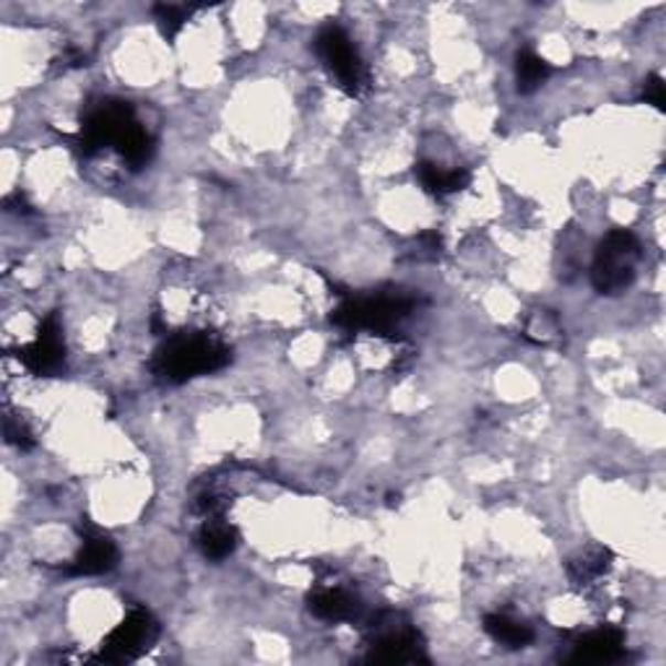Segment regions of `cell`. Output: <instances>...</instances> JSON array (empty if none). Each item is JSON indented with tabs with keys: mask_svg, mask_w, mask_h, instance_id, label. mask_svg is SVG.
I'll list each match as a JSON object with an SVG mask.
<instances>
[{
	"mask_svg": "<svg viewBox=\"0 0 666 666\" xmlns=\"http://www.w3.org/2000/svg\"><path fill=\"white\" fill-rule=\"evenodd\" d=\"M612 562H614V555L610 549L591 547L586 549L583 555H578L568 562V576L576 586H589L593 581H599V578L612 568Z\"/></svg>",
	"mask_w": 666,
	"mask_h": 666,
	"instance_id": "cell-14",
	"label": "cell"
},
{
	"mask_svg": "<svg viewBox=\"0 0 666 666\" xmlns=\"http://www.w3.org/2000/svg\"><path fill=\"white\" fill-rule=\"evenodd\" d=\"M82 537L84 547L76 555L74 565L68 568V573L74 576H103L107 570H112L118 565V547L110 537H105L99 528H94L89 520L84 518L82 524Z\"/></svg>",
	"mask_w": 666,
	"mask_h": 666,
	"instance_id": "cell-9",
	"label": "cell"
},
{
	"mask_svg": "<svg viewBox=\"0 0 666 666\" xmlns=\"http://www.w3.org/2000/svg\"><path fill=\"white\" fill-rule=\"evenodd\" d=\"M315 53L323 61L325 71L336 78L339 89H344L350 97H362L370 89V71L342 26H323L315 37Z\"/></svg>",
	"mask_w": 666,
	"mask_h": 666,
	"instance_id": "cell-5",
	"label": "cell"
},
{
	"mask_svg": "<svg viewBox=\"0 0 666 666\" xmlns=\"http://www.w3.org/2000/svg\"><path fill=\"white\" fill-rule=\"evenodd\" d=\"M17 357L24 362L26 370L34 375H55L65 362V342H63V329L57 315H50L42 321L37 339L32 344L21 346Z\"/></svg>",
	"mask_w": 666,
	"mask_h": 666,
	"instance_id": "cell-8",
	"label": "cell"
},
{
	"mask_svg": "<svg viewBox=\"0 0 666 666\" xmlns=\"http://www.w3.org/2000/svg\"><path fill=\"white\" fill-rule=\"evenodd\" d=\"M229 357V346L212 336V333L183 331L159 346L154 373L166 383H185L198 378V375L222 370Z\"/></svg>",
	"mask_w": 666,
	"mask_h": 666,
	"instance_id": "cell-2",
	"label": "cell"
},
{
	"mask_svg": "<svg viewBox=\"0 0 666 666\" xmlns=\"http://www.w3.org/2000/svg\"><path fill=\"white\" fill-rule=\"evenodd\" d=\"M415 172H417L419 185H422L425 191L432 195L459 193L469 185V180H472V175H469L466 170H443V166H438L432 162H419L415 166Z\"/></svg>",
	"mask_w": 666,
	"mask_h": 666,
	"instance_id": "cell-13",
	"label": "cell"
},
{
	"mask_svg": "<svg viewBox=\"0 0 666 666\" xmlns=\"http://www.w3.org/2000/svg\"><path fill=\"white\" fill-rule=\"evenodd\" d=\"M484 633L508 648H524L534 641V630L524 625V622L511 620L508 614H487L484 617Z\"/></svg>",
	"mask_w": 666,
	"mask_h": 666,
	"instance_id": "cell-15",
	"label": "cell"
},
{
	"mask_svg": "<svg viewBox=\"0 0 666 666\" xmlns=\"http://www.w3.org/2000/svg\"><path fill=\"white\" fill-rule=\"evenodd\" d=\"M643 103L656 107L658 112L666 110V89H664V78L654 74L643 82Z\"/></svg>",
	"mask_w": 666,
	"mask_h": 666,
	"instance_id": "cell-18",
	"label": "cell"
},
{
	"mask_svg": "<svg viewBox=\"0 0 666 666\" xmlns=\"http://www.w3.org/2000/svg\"><path fill=\"white\" fill-rule=\"evenodd\" d=\"M373 641L367 662L375 664H427L430 658L425 654V638L419 630L409 625H394L378 617L370 625Z\"/></svg>",
	"mask_w": 666,
	"mask_h": 666,
	"instance_id": "cell-7",
	"label": "cell"
},
{
	"mask_svg": "<svg viewBox=\"0 0 666 666\" xmlns=\"http://www.w3.org/2000/svg\"><path fill=\"white\" fill-rule=\"evenodd\" d=\"M195 545H198V549L208 560H224V557L235 552L237 531L235 526L224 524L219 516H208L206 524L201 526L198 537H195Z\"/></svg>",
	"mask_w": 666,
	"mask_h": 666,
	"instance_id": "cell-12",
	"label": "cell"
},
{
	"mask_svg": "<svg viewBox=\"0 0 666 666\" xmlns=\"http://www.w3.org/2000/svg\"><path fill=\"white\" fill-rule=\"evenodd\" d=\"M308 606L318 620L325 622L357 620L362 612L359 599H354L352 593L344 589H318L315 593H310Z\"/></svg>",
	"mask_w": 666,
	"mask_h": 666,
	"instance_id": "cell-11",
	"label": "cell"
},
{
	"mask_svg": "<svg viewBox=\"0 0 666 666\" xmlns=\"http://www.w3.org/2000/svg\"><path fill=\"white\" fill-rule=\"evenodd\" d=\"M159 635L157 620L147 610H133L110 635L103 641L99 648V662L107 664H128L147 654L154 646Z\"/></svg>",
	"mask_w": 666,
	"mask_h": 666,
	"instance_id": "cell-6",
	"label": "cell"
},
{
	"mask_svg": "<svg viewBox=\"0 0 666 666\" xmlns=\"http://www.w3.org/2000/svg\"><path fill=\"white\" fill-rule=\"evenodd\" d=\"M76 143L86 157L97 154L105 147H115L133 170L147 164L154 154V139L136 120L133 107L120 99H105L94 107L86 115Z\"/></svg>",
	"mask_w": 666,
	"mask_h": 666,
	"instance_id": "cell-1",
	"label": "cell"
},
{
	"mask_svg": "<svg viewBox=\"0 0 666 666\" xmlns=\"http://www.w3.org/2000/svg\"><path fill=\"white\" fill-rule=\"evenodd\" d=\"M549 74H552L549 63L537 53H531V50H520L516 55V82L520 94L537 92Z\"/></svg>",
	"mask_w": 666,
	"mask_h": 666,
	"instance_id": "cell-16",
	"label": "cell"
},
{
	"mask_svg": "<svg viewBox=\"0 0 666 666\" xmlns=\"http://www.w3.org/2000/svg\"><path fill=\"white\" fill-rule=\"evenodd\" d=\"M415 308V300L404 294H378V297H346L331 313V323L346 333L373 331L386 336L404 321Z\"/></svg>",
	"mask_w": 666,
	"mask_h": 666,
	"instance_id": "cell-4",
	"label": "cell"
},
{
	"mask_svg": "<svg viewBox=\"0 0 666 666\" xmlns=\"http://www.w3.org/2000/svg\"><path fill=\"white\" fill-rule=\"evenodd\" d=\"M625 656V633L617 627H602L597 633L583 635L576 643L573 662H586V664H612L620 662Z\"/></svg>",
	"mask_w": 666,
	"mask_h": 666,
	"instance_id": "cell-10",
	"label": "cell"
},
{
	"mask_svg": "<svg viewBox=\"0 0 666 666\" xmlns=\"http://www.w3.org/2000/svg\"><path fill=\"white\" fill-rule=\"evenodd\" d=\"M198 9V6H178V3H159L154 6V19L159 29L166 40H175L180 29L185 26V21L191 19V13Z\"/></svg>",
	"mask_w": 666,
	"mask_h": 666,
	"instance_id": "cell-17",
	"label": "cell"
},
{
	"mask_svg": "<svg viewBox=\"0 0 666 666\" xmlns=\"http://www.w3.org/2000/svg\"><path fill=\"white\" fill-rule=\"evenodd\" d=\"M641 260V243L633 232L612 229L597 245L591 266V284L599 294L614 297L635 281Z\"/></svg>",
	"mask_w": 666,
	"mask_h": 666,
	"instance_id": "cell-3",
	"label": "cell"
},
{
	"mask_svg": "<svg viewBox=\"0 0 666 666\" xmlns=\"http://www.w3.org/2000/svg\"><path fill=\"white\" fill-rule=\"evenodd\" d=\"M6 440H9L11 445L21 448V451H29V448H34V436L32 430L21 422V419H6Z\"/></svg>",
	"mask_w": 666,
	"mask_h": 666,
	"instance_id": "cell-19",
	"label": "cell"
}]
</instances>
